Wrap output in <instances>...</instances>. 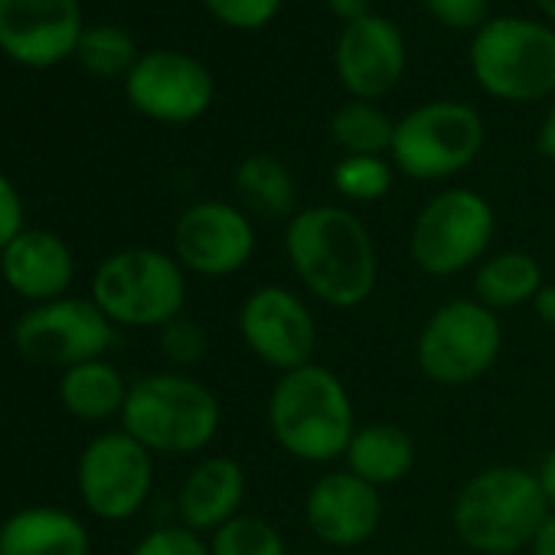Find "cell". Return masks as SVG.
Here are the masks:
<instances>
[{"label": "cell", "instance_id": "1", "mask_svg": "<svg viewBox=\"0 0 555 555\" xmlns=\"http://www.w3.org/2000/svg\"><path fill=\"white\" fill-rule=\"evenodd\" d=\"M285 251L301 285L337 311L366 305L379 282V255L370 229L344 206H311L292 216Z\"/></svg>", "mask_w": 555, "mask_h": 555}, {"label": "cell", "instance_id": "2", "mask_svg": "<svg viewBox=\"0 0 555 555\" xmlns=\"http://www.w3.org/2000/svg\"><path fill=\"white\" fill-rule=\"evenodd\" d=\"M268 428L285 454L305 464H331L347 454L357 412L344 379L321 363H308L278 376L268 396Z\"/></svg>", "mask_w": 555, "mask_h": 555}, {"label": "cell", "instance_id": "3", "mask_svg": "<svg viewBox=\"0 0 555 555\" xmlns=\"http://www.w3.org/2000/svg\"><path fill=\"white\" fill-rule=\"evenodd\" d=\"M548 513L552 506L535 474L516 464H496L461 487L451 506V522L470 552L516 555L532 545Z\"/></svg>", "mask_w": 555, "mask_h": 555}, {"label": "cell", "instance_id": "4", "mask_svg": "<svg viewBox=\"0 0 555 555\" xmlns=\"http://www.w3.org/2000/svg\"><path fill=\"white\" fill-rule=\"evenodd\" d=\"M219 425V399L186 373L141 376L121 412V428L151 454H196L216 441Z\"/></svg>", "mask_w": 555, "mask_h": 555}, {"label": "cell", "instance_id": "5", "mask_svg": "<svg viewBox=\"0 0 555 555\" xmlns=\"http://www.w3.org/2000/svg\"><path fill=\"white\" fill-rule=\"evenodd\" d=\"M92 301L115 327L160 331L186 308V271L160 248H121L99 261Z\"/></svg>", "mask_w": 555, "mask_h": 555}, {"label": "cell", "instance_id": "6", "mask_svg": "<svg viewBox=\"0 0 555 555\" xmlns=\"http://www.w3.org/2000/svg\"><path fill=\"white\" fill-rule=\"evenodd\" d=\"M500 318L477 298H454L441 305L415 340L418 370L438 386H467L487 376L500 360Z\"/></svg>", "mask_w": 555, "mask_h": 555}, {"label": "cell", "instance_id": "7", "mask_svg": "<svg viewBox=\"0 0 555 555\" xmlns=\"http://www.w3.org/2000/svg\"><path fill=\"white\" fill-rule=\"evenodd\" d=\"M470 66L490 95L535 102L555 89V34L542 24L500 17L477 34Z\"/></svg>", "mask_w": 555, "mask_h": 555}, {"label": "cell", "instance_id": "8", "mask_svg": "<svg viewBox=\"0 0 555 555\" xmlns=\"http://www.w3.org/2000/svg\"><path fill=\"white\" fill-rule=\"evenodd\" d=\"M493 232L496 216L490 203L474 190L454 186L425 203L412 225L409 251L425 274L451 278L483 258Z\"/></svg>", "mask_w": 555, "mask_h": 555}, {"label": "cell", "instance_id": "9", "mask_svg": "<svg viewBox=\"0 0 555 555\" xmlns=\"http://www.w3.org/2000/svg\"><path fill=\"white\" fill-rule=\"evenodd\" d=\"M14 350L37 370H73L89 360H102L115 340V324L99 311L92 298H56L34 305L14 324Z\"/></svg>", "mask_w": 555, "mask_h": 555}, {"label": "cell", "instance_id": "10", "mask_svg": "<svg viewBox=\"0 0 555 555\" xmlns=\"http://www.w3.org/2000/svg\"><path fill=\"white\" fill-rule=\"evenodd\" d=\"M480 147L483 121L474 108L461 102H431L396 125L389 154L412 180H444L474 164Z\"/></svg>", "mask_w": 555, "mask_h": 555}, {"label": "cell", "instance_id": "11", "mask_svg": "<svg viewBox=\"0 0 555 555\" xmlns=\"http://www.w3.org/2000/svg\"><path fill=\"white\" fill-rule=\"evenodd\" d=\"M76 487L95 519L125 522L144 509L154 490V454L125 428L102 431L79 454Z\"/></svg>", "mask_w": 555, "mask_h": 555}, {"label": "cell", "instance_id": "12", "mask_svg": "<svg viewBox=\"0 0 555 555\" xmlns=\"http://www.w3.org/2000/svg\"><path fill=\"white\" fill-rule=\"evenodd\" d=\"M238 334L245 347L278 373L308 366L318 353V321L285 285H261L242 301Z\"/></svg>", "mask_w": 555, "mask_h": 555}, {"label": "cell", "instance_id": "13", "mask_svg": "<svg viewBox=\"0 0 555 555\" xmlns=\"http://www.w3.org/2000/svg\"><path fill=\"white\" fill-rule=\"evenodd\" d=\"M255 255L251 219L222 199H203L180 212L173 225V258L199 278H229Z\"/></svg>", "mask_w": 555, "mask_h": 555}, {"label": "cell", "instance_id": "14", "mask_svg": "<svg viewBox=\"0 0 555 555\" xmlns=\"http://www.w3.org/2000/svg\"><path fill=\"white\" fill-rule=\"evenodd\" d=\"M131 105L164 125L196 121L212 102V76L186 53H147L125 79Z\"/></svg>", "mask_w": 555, "mask_h": 555}, {"label": "cell", "instance_id": "15", "mask_svg": "<svg viewBox=\"0 0 555 555\" xmlns=\"http://www.w3.org/2000/svg\"><path fill=\"white\" fill-rule=\"evenodd\" d=\"M82 37L79 0H0V50L47 69L76 53Z\"/></svg>", "mask_w": 555, "mask_h": 555}, {"label": "cell", "instance_id": "16", "mask_svg": "<svg viewBox=\"0 0 555 555\" xmlns=\"http://www.w3.org/2000/svg\"><path fill=\"white\" fill-rule=\"evenodd\" d=\"M305 522L331 548L363 545L383 522L379 487L360 480L350 470L324 474L305 496Z\"/></svg>", "mask_w": 555, "mask_h": 555}, {"label": "cell", "instance_id": "17", "mask_svg": "<svg viewBox=\"0 0 555 555\" xmlns=\"http://www.w3.org/2000/svg\"><path fill=\"white\" fill-rule=\"evenodd\" d=\"M402 69H405V43L396 24L376 14L347 24L337 43V73L340 82L360 102H373L392 92L402 79Z\"/></svg>", "mask_w": 555, "mask_h": 555}, {"label": "cell", "instance_id": "18", "mask_svg": "<svg viewBox=\"0 0 555 555\" xmlns=\"http://www.w3.org/2000/svg\"><path fill=\"white\" fill-rule=\"evenodd\" d=\"M4 285L30 305L66 298L76 282V255L69 242L53 229H24L0 251Z\"/></svg>", "mask_w": 555, "mask_h": 555}, {"label": "cell", "instance_id": "19", "mask_svg": "<svg viewBox=\"0 0 555 555\" xmlns=\"http://www.w3.org/2000/svg\"><path fill=\"white\" fill-rule=\"evenodd\" d=\"M245 500V470L238 461L225 454L203 457L180 483L177 493V516L180 526L193 532H216L229 519L242 513Z\"/></svg>", "mask_w": 555, "mask_h": 555}, {"label": "cell", "instance_id": "20", "mask_svg": "<svg viewBox=\"0 0 555 555\" xmlns=\"http://www.w3.org/2000/svg\"><path fill=\"white\" fill-rule=\"evenodd\" d=\"M89 526L63 506H24L0 522V555H89Z\"/></svg>", "mask_w": 555, "mask_h": 555}, {"label": "cell", "instance_id": "21", "mask_svg": "<svg viewBox=\"0 0 555 555\" xmlns=\"http://www.w3.org/2000/svg\"><path fill=\"white\" fill-rule=\"evenodd\" d=\"M344 461H347V470L357 474L360 480L373 487H389L412 474L418 461V448L405 428L389 425V422H373L366 428H357Z\"/></svg>", "mask_w": 555, "mask_h": 555}, {"label": "cell", "instance_id": "22", "mask_svg": "<svg viewBox=\"0 0 555 555\" xmlns=\"http://www.w3.org/2000/svg\"><path fill=\"white\" fill-rule=\"evenodd\" d=\"M128 383L125 376L102 357V360H89L79 363L66 373H60V405L79 418V422H108L115 415L125 412L128 402Z\"/></svg>", "mask_w": 555, "mask_h": 555}, {"label": "cell", "instance_id": "23", "mask_svg": "<svg viewBox=\"0 0 555 555\" xmlns=\"http://www.w3.org/2000/svg\"><path fill=\"white\" fill-rule=\"evenodd\" d=\"M545 285L542 264L526 251H500L477 264L474 298L490 311H509L532 305L539 288Z\"/></svg>", "mask_w": 555, "mask_h": 555}, {"label": "cell", "instance_id": "24", "mask_svg": "<svg viewBox=\"0 0 555 555\" xmlns=\"http://www.w3.org/2000/svg\"><path fill=\"white\" fill-rule=\"evenodd\" d=\"M235 193L245 209L264 219H285L295 212L298 186L285 160L274 154H251L235 167Z\"/></svg>", "mask_w": 555, "mask_h": 555}, {"label": "cell", "instance_id": "25", "mask_svg": "<svg viewBox=\"0 0 555 555\" xmlns=\"http://www.w3.org/2000/svg\"><path fill=\"white\" fill-rule=\"evenodd\" d=\"M331 134L347 151V157H383L386 151H392L396 125L376 105L350 102L334 115Z\"/></svg>", "mask_w": 555, "mask_h": 555}, {"label": "cell", "instance_id": "26", "mask_svg": "<svg viewBox=\"0 0 555 555\" xmlns=\"http://www.w3.org/2000/svg\"><path fill=\"white\" fill-rule=\"evenodd\" d=\"M212 555H288V545L268 519L238 513L209 539Z\"/></svg>", "mask_w": 555, "mask_h": 555}, {"label": "cell", "instance_id": "27", "mask_svg": "<svg viewBox=\"0 0 555 555\" xmlns=\"http://www.w3.org/2000/svg\"><path fill=\"white\" fill-rule=\"evenodd\" d=\"M79 63L95 73V76H128L138 63L134 56V40L118 30V27H92L82 30L79 47H76Z\"/></svg>", "mask_w": 555, "mask_h": 555}, {"label": "cell", "instance_id": "28", "mask_svg": "<svg viewBox=\"0 0 555 555\" xmlns=\"http://www.w3.org/2000/svg\"><path fill=\"white\" fill-rule=\"evenodd\" d=\"M334 186L353 203H376L392 190V167L383 157H344L334 167Z\"/></svg>", "mask_w": 555, "mask_h": 555}, {"label": "cell", "instance_id": "29", "mask_svg": "<svg viewBox=\"0 0 555 555\" xmlns=\"http://www.w3.org/2000/svg\"><path fill=\"white\" fill-rule=\"evenodd\" d=\"M157 347H160V353H164V360L170 366L190 370V366H196L206 357L209 340H206V331L196 321L180 314V318H173L170 324H164L157 331Z\"/></svg>", "mask_w": 555, "mask_h": 555}, {"label": "cell", "instance_id": "30", "mask_svg": "<svg viewBox=\"0 0 555 555\" xmlns=\"http://www.w3.org/2000/svg\"><path fill=\"white\" fill-rule=\"evenodd\" d=\"M128 555H212L209 542L186 526H157L138 539Z\"/></svg>", "mask_w": 555, "mask_h": 555}, {"label": "cell", "instance_id": "31", "mask_svg": "<svg viewBox=\"0 0 555 555\" xmlns=\"http://www.w3.org/2000/svg\"><path fill=\"white\" fill-rule=\"evenodd\" d=\"M203 4L209 8L212 17L235 30H258L278 14L282 0H203Z\"/></svg>", "mask_w": 555, "mask_h": 555}, {"label": "cell", "instance_id": "32", "mask_svg": "<svg viewBox=\"0 0 555 555\" xmlns=\"http://www.w3.org/2000/svg\"><path fill=\"white\" fill-rule=\"evenodd\" d=\"M425 4L441 24H448L454 30L480 27L487 17V0H425Z\"/></svg>", "mask_w": 555, "mask_h": 555}, {"label": "cell", "instance_id": "33", "mask_svg": "<svg viewBox=\"0 0 555 555\" xmlns=\"http://www.w3.org/2000/svg\"><path fill=\"white\" fill-rule=\"evenodd\" d=\"M24 229H27L24 199H21L17 186L4 173H0V251H4Z\"/></svg>", "mask_w": 555, "mask_h": 555}, {"label": "cell", "instance_id": "34", "mask_svg": "<svg viewBox=\"0 0 555 555\" xmlns=\"http://www.w3.org/2000/svg\"><path fill=\"white\" fill-rule=\"evenodd\" d=\"M532 311H535V318H539L545 327L555 331V285H542V288H539V295L532 298Z\"/></svg>", "mask_w": 555, "mask_h": 555}, {"label": "cell", "instance_id": "35", "mask_svg": "<svg viewBox=\"0 0 555 555\" xmlns=\"http://www.w3.org/2000/svg\"><path fill=\"white\" fill-rule=\"evenodd\" d=\"M535 477H539V487H542V493H545L548 506L555 509V448H548V451H545V457H542V464H539Z\"/></svg>", "mask_w": 555, "mask_h": 555}, {"label": "cell", "instance_id": "36", "mask_svg": "<svg viewBox=\"0 0 555 555\" xmlns=\"http://www.w3.org/2000/svg\"><path fill=\"white\" fill-rule=\"evenodd\" d=\"M331 11L337 17H344L347 24H357V21L370 17V0H331Z\"/></svg>", "mask_w": 555, "mask_h": 555}, {"label": "cell", "instance_id": "37", "mask_svg": "<svg viewBox=\"0 0 555 555\" xmlns=\"http://www.w3.org/2000/svg\"><path fill=\"white\" fill-rule=\"evenodd\" d=\"M529 552H532V555H555V509L548 513V519H545L542 529L535 532Z\"/></svg>", "mask_w": 555, "mask_h": 555}, {"label": "cell", "instance_id": "38", "mask_svg": "<svg viewBox=\"0 0 555 555\" xmlns=\"http://www.w3.org/2000/svg\"><path fill=\"white\" fill-rule=\"evenodd\" d=\"M539 151L555 164V105L548 108V115H545V121L539 128Z\"/></svg>", "mask_w": 555, "mask_h": 555}, {"label": "cell", "instance_id": "39", "mask_svg": "<svg viewBox=\"0 0 555 555\" xmlns=\"http://www.w3.org/2000/svg\"><path fill=\"white\" fill-rule=\"evenodd\" d=\"M535 4L542 8V14H548V17H555V0H535Z\"/></svg>", "mask_w": 555, "mask_h": 555}, {"label": "cell", "instance_id": "40", "mask_svg": "<svg viewBox=\"0 0 555 555\" xmlns=\"http://www.w3.org/2000/svg\"><path fill=\"white\" fill-rule=\"evenodd\" d=\"M298 555H327V552H298Z\"/></svg>", "mask_w": 555, "mask_h": 555}]
</instances>
